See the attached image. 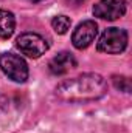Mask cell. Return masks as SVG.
<instances>
[{
    "mask_svg": "<svg viewBox=\"0 0 132 133\" xmlns=\"http://www.w3.org/2000/svg\"><path fill=\"white\" fill-rule=\"evenodd\" d=\"M107 91V84L103 76L97 73H86L73 79L61 82L55 95L64 102H87L103 98Z\"/></svg>",
    "mask_w": 132,
    "mask_h": 133,
    "instance_id": "cell-1",
    "label": "cell"
},
{
    "mask_svg": "<svg viewBox=\"0 0 132 133\" xmlns=\"http://www.w3.org/2000/svg\"><path fill=\"white\" fill-rule=\"evenodd\" d=\"M128 46V33L121 28H107L98 40V51L106 54H120Z\"/></svg>",
    "mask_w": 132,
    "mask_h": 133,
    "instance_id": "cell-2",
    "label": "cell"
},
{
    "mask_svg": "<svg viewBox=\"0 0 132 133\" xmlns=\"http://www.w3.org/2000/svg\"><path fill=\"white\" fill-rule=\"evenodd\" d=\"M0 70L14 82H25L28 79V65L23 57L14 53L0 54Z\"/></svg>",
    "mask_w": 132,
    "mask_h": 133,
    "instance_id": "cell-3",
    "label": "cell"
},
{
    "mask_svg": "<svg viewBox=\"0 0 132 133\" xmlns=\"http://www.w3.org/2000/svg\"><path fill=\"white\" fill-rule=\"evenodd\" d=\"M17 48L20 50L22 54H25L27 57L37 59L42 54H45V51L48 50V43L47 40L37 33H23L20 34L16 40Z\"/></svg>",
    "mask_w": 132,
    "mask_h": 133,
    "instance_id": "cell-4",
    "label": "cell"
},
{
    "mask_svg": "<svg viewBox=\"0 0 132 133\" xmlns=\"http://www.w3.org/2000/svg\"><path fill=\"white\" fill-rule=\"evenodd\" d=\"M126 12L124 0H99L93 6V16L103 20H117Z\"/></svg>",
    "mask_w": 132,
    "mask_h": 133,
    "instance_id": "cell-5",
    "label": "cell"
},
{
    "mask_svg": "<svg viewBox=\"0 0 132 133\" xmlns=\"http://www.w3.org/2000/svg\"><path fill=\"white\" fill-rule=\"evenodd\" d=\"M97 34H98V25L95 23V20H86V22L79 23L76 26V30L73 31L71 43L75 48L84 50L95 40Z\"/></svg>",
    "mask_w": 132,
    "mask_h": 133,
    "instance_id": "cell-6",
    "label": "cell"
},
{
    "mask_svg": "<svg viewBox=\"0 0 132 133\" xmlns=\"http://www.w3.org/2000/svg\"><path fill=\"white\" fill-rule=\"evenodd\" d=\"M76 66V59L73 54H70L68 51H61L58 53L50 62H48V70L51 74L55 76H62L68 73L71 68Z\"/></svg>",
    "mask_w": 132,
    "mask_h": 133,
    "instance_id": "cell-7",
    "label": "cell"
},
{
    "mask_svg": "<svg viewBox=\"0 0 132 133\" xmlns=\"http://www.w3.org/2000/svg\"><path fill=\"white\" fill-rule=\"evenodd\" d=\"M16 28V19L11 11L0 9V37L8 39L11 37Z\"/></svg>",
    "mask_w": 132,
    "mask_h": 133,
    "instance_id": "cell-8",
    "label": "cell"
},
{
    "mask_svg": "<svg viewBox=\"0 0 132 133\" xmlns=\"http://www.w3.org/2000/svg\"><path fill=\"white\" fill-rule=\"evenodd\" d=\"M51 26L58 34H65L70 30V26H71V20L67 16H56L51 20Z\"/></svg>",
    "mask_w": 132,
    "mask_h": 133,
    "instance_id": "cell-9",
    "label": "cell"
},
{
    "mask_svg": "<svg viewBox=\"0 0 132 133\" xmlns=\"http://www.w3.org/2000/svg\"><path fill=\"white\" fill-rule=\"evenodd\" d=\"M112 81H113L115 88H118V90H121L124 93H129L131 91V81L128 77H124V76H113Z\"/></svg>",
    "mask_w": 132,
    "mask_h": 133,
    "instance_id": "cell-10",
    "label": "cell"
},
{
    "mask_svg": "<svg viewBox=\"0 0 132 133\" xmlns=\"http://www.w3.org/2000/svg\"><path fill=\"white\" fill-rule=\"evenodd\" d=\"M68 2H70V3H71L73 6H79V5H81V3H82L84 0H68Z\"/></svg>",
    "mask_w": 132,
    "mask_h": 133,
    "instance_id": "cell-11",
    "label": "cell"
},
{
    "mask_svg": "<svg viewBox=\"0 0 132 133\" xmlns=\"http://www.w3.org/2000/svg\"><path fill=\"white\" fill-rule=\"evenodd\" d=\"M28 2H31V3H39V2H42V0H28Z\"/></svg>",
    "mask_w": 132,
    "mask_h": 133,
    "instance_id": "cell-12",
    "label": "cell"
}]
</instances>
